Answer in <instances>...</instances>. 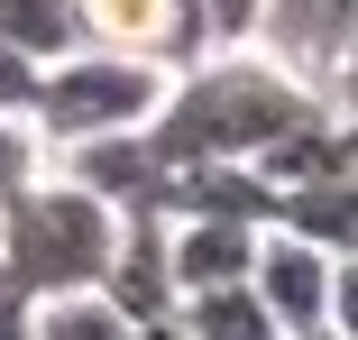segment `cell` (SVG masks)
Segmentation results:
<instances>
[{"label":"cell","instance_id":"e0dca14e","mask_svg":"<svg viewBox=\"0 0 358 340\" xmlns=\"http://www.w3.org/2000/svg\"><path fill=\"white\" fill-rule=\"evenodd\" d=\"M285 340H340V331H331V322H322V331H285Z\"/></svg>","mask_w":358,"mask_h":340},{"label":"cell","instance_id":"9c48e42d","mask_svg":"<svg viewBox=\"0 0 358 340\" xmlns=\"http://www.w3.org/2000/svg\"><path fill=\"white\" fill-rule=\"evenodd\" d=\"M28 340H138V322L110 295H55V304H37Z\"/></svg>","mask_w":358,"mask_h":340},{"label":"cell","instance_id":"5b68a950","mask_svg":"<svg viewBox=\"0 0 358 340\" xmlns=\"http://www.w3.org/2000/svg\"><path fill=\"white\" fill-rule=\"evenodd\" d=\"M331 267H340L331 248H313V239H294V230L266 221L248 285H257V304L275 313V331H322V322H331Z\"/></svg>","mask_w":358,"mask_h":340},{"label":"cell","instance_id":"3957f363","mask_svg":"<svg viewBox=\"0 0 358 340\" xmlns=\"http://www.w3.org/2000/svg\"><path fill=\"white\" fill-rule=\"evenodd\" d=\"M175 74L138 55H110V46H64L55 64H37V92H28V120L37 139L64 157V148H92V139H129V129H148L157 101H166Z\"/></svg>","mask_w":358,"mask_h":340},{"label":"cell","instance_id":"4fadbf2b","mask_svg":"<svg viewBox=\"0 0 358 340\" xmlns=\"http://www.w3.org/2000/svg\"><path fill=\"white\" fill-rule=\"evenodd\" d=\"M202 19H211V37H221V46H248V28H257V0H202Z\"/></svg>","mask_w":358,"mask_h":340},{"label":"cell","instance_id":"ba28073f","mask_svg":"<svg viewBox=\"0 0 358 340\" xmlns=\"http://www.w3.org/2000/svg\"><path fill=\"white\" fill-rule=\"evenodd\" d=\"M0 46H19L28 64H55L64 46H83V0H0Z\"/></svg>","mask_w":358,"mask_h":340},{"label":"cell","instance_id":"277c9868","mask_svg":"<svg viewBox=\"0 0 358 340\" xmlns=\"http://www.w3.org/2000/svg\"><path fill=\"white\" fill-rule=\"evenodd\" d=\"M83 46H110V55L157 64V74H184L221 37H211L202 0H83Z\"/></svg>","mask_w":358,"mask_h":340},{"label":"cell","instance_id":"9a60e30c","mask_svg":"<svg viewBox=\"0 0 358 340\" xmlns=\"http://www.w3.org/2000/svg\"><path fill=\"white\" fill-rule=\"evenodd\" d=\"M331 111H340V120L358 129V74H340V83H331Z\"/></svg>","mask_w":358,"mask_h":340},{"label":"cell","instance_id":"8992f818","mask_svg":"<svg viewBox=\"0 0 358 340\" xmlns=\"http://www.w3.org/2000/svg\"><path fill=\"white\" fill-rule=\"evenodd\" d=\"M257 239H266V221H230V212H166V276H175V295L248 285Z\"/></svg>","mask_w":358,"mask_h":340},{"label":"cell","instance_id":"2e32d148","mask_svg":"<svg viewBox=\"0 0 358 340\" xmlns=\"http://www.w3.org/2000/svg\"><path fill=\"white\" fill-rule=\"evenodd\" d=\"M340 74H358V28L340 37V64H331V83H340ZM331 83H322V92H331Z\"/></svg>","mask_w":358,"mask_h":340},{"label":"cell","instance_id":"8fae6325","mask_svg":"<svg viewBox=\"0 0 358 340\" xmlns=\"http://www.w3.org/2000/svg\"><path fill=\"white\" fill-rule=\"evenodd\" d=\"M28 322H37V295L10 276V257H0V340H28Z\"/></svg>","mask_w":358,"mask_h":340},{"label":"cell","instance_id":"ac0fdd59","mask_svg":"<svg viewBox=\"0 0 358 340\" xmlns=\"http://www.w3.org/2000/svg\"><path fill=\"white\" fill-rule=\"evenodd\" d=\"M349 257H358V248H349Z\"/></svg>","mask_w":358,"mask_h":340},{"label":"cell","instance_id":"30bf717a","mask_svg":"<svg viewBox=\"0 0 358 340\" xmlns=\"http://www.w3.org/2000/svg\"><path fill=\"white\" fill-rule=\"evenodd\" d=\"M46 166H55V148L37 139V120H28V111H0V212H10Z\"/></svg>","mask_w":358,"mask_h":340},{"label":"cell","instance_id":"5bb4252c","mask_svg":"<svg viewBox=\"0 0 358 340\" xmlns=\"http://www.w3.org/2000/svg\"><path fill=\"white\" fill-rule=\"evenodd\" d=\"M28 92H37V64L19 46H0V111H28Z\"/></svg>","mask_w":358,"mask_h":340},{"label":"cell","instance_id":"7c38bea8","mask_svg":"<svg viewBox=\"0 0 358 340\" xmlns=\"http://www.w3.org/2000/svg\"><path fill=\"white\" fill-rule=\"evenodd\" d=\"M331 331H340V340H358V257H340V267H331Z\"/></svg>","mask_w":358,"mask_h":340},{"label":"cell","instance_id":"7a4b0ae2","mask_svg":"<svg viewBox=\"0 0 358 340\" xmlns=\"http://www.w3.org/2000/svg\"><path fill=\"white\" fill-rule=\"evenodd\" d=\"M0 257H10V276L55 304V295H101L110 285V257H120V212L74 184L64 166H46L10 212H0Z\"/></svg>","mask_w":358,"mask_h":340},{"label":"cell","instance_id":"52a82bcc","mask_svg":"<svg viewBox=\"0 0 358 340\" xmlns=\"http://www.w3.org/2000/svg\"><path fill=\"white\" fill-rule=\"evenodd\" d=\"M166 322H175L184 340H285L275 313L257 304V285H202V295H175Z\"/></svg>","mask_w":358,"mask_h":340},{"label":"cell","instance_id":"6da1fadb","mask_svg":"<svg viewBox=\"0 0 358 340\" xmlns=\"http://www.w3.org/2000/svg\"><path fill=\"white\" fill-rule=\"evenodd\" d=\"M331 92L303 83V74H285V64L266 46H211L202 64H184V74L166 83L157 120H148V139L175 166H248L266 139H285L303 111H322Z\"/></svg>","mask_w":358,"mask_h":340}]
</instances>
